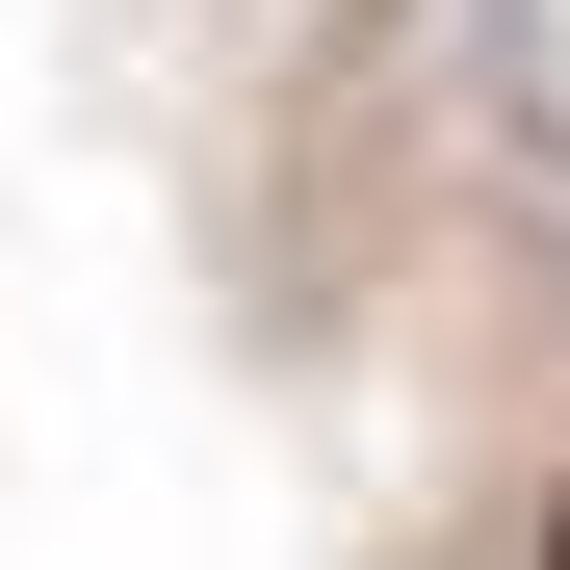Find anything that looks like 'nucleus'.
<instances>
[{
    "label": "nucleus",
    "mask_w": 570,
    "mask_h": 570,
    "mask_svg": "<svg viewBox=\"0 0 570 570\" xmlns=\"http://www.w3.org/2000/svg\"><path fill=\"white\" fill-rule=\"evenodd\" d=\"M544 570H570V493H544Z\"/></svg>",
    "instance_id": "1"
}]
</instances>
